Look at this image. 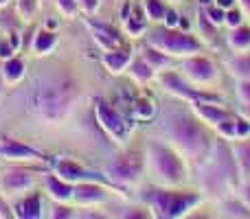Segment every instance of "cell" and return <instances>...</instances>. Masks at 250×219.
<instances>
[{"label":"cell","mask_w":250,"mask_h":219,"mask_svg":"<svg viewBox=\"0 0 250 219\" xmlns=\"http://www.w3.org/2000/svg\"><path fill=\"white\" fill-rule=\"evenodd\" d=\"M77 95V86L73 79H55L42 81L31 92V110L46 120H62L68 114L70 105Z\"/></svg>","instance_id":"1"},{"label":"cell","mask_w":250,"mask_h":219,"mask_svg":"<svg viewBox=\"0 0 250 219\" xmlns=\"http://www.w3.org/2000/svg\"><path fill=\"white\" fill-rule=\"evenodd\" d=\"M167 132L187 154H191L193 158L202 156V151L207 149V136L204 129L198 120H193L191 116L185 114H176L171 120H167Z\"/></svg>","instance_id":"2"},{"label":"cell","mask_w":250,"mask_h":219,"mask_svg":"<svg viewBox=\"0 0 250 219\" xmlns=\"http://www.w3.org/2000/svg\"><path fill=\"white\" fill-rule=\"evenodd\" d=\"M149 164L154 169V173L158 178H163L169 184H178L182 182V176H185V169H182V162L173 151H169L167 147L163 145H149Z\"/></svg>","instance_id":"3"},{"label":"cell","mask_w":250,"mask_h":219,"mask_svg":"<svg viewBox=\"0 0 250 219\" xmlns=\"http://www.w3.org/2000/svg\"><path fill=\"white\" fill-rule=\"evenodd\" d=\"M151 44L156 48H160L163 53H173V55H187V53H195L200 48V42L195 38L169 29L154 31L151 33Z\"/></svg>","instance_id":"4"},{"label":"cell","mask_w":250,"mask_h":219,"mask_svg":"<svg viewBox=\"0 0 250 219\" xmlns=\"http://www.w3.org/2000/svg\"><path fill=\"white\" fill-rule=\"evenodd\" d=\"M198 202L193 193H169V191H156L151 195V204L158 217H180L187 208Z\"/></svg>","instance_id":"5"},{"label":"cell","mask_w":250,"mask_h":219,"mask_svg":"<svg viewBox=\"0 0 250 219\" xmlns=\"http://www.w3.org/2000/svg\"><path fill=\"white\" fill-rule=\"evenodd\" d=\"M108 173L117 182L136 180L138 173H141V156H138V154H123V156H119L114 162H110Z\"/></svg>","instance_id":"6"},{"label":"cell","mask_w":250,"mask_h":219,"mask_svg":"<svg viewBox=\"0 0 250 219\" xmlns=\"http://www.w3.org/2000/svg\"><path fill=\"white\" fill-rule=\"evenodd\" d=\"M97 119H99L101 127H104L108 134H112V136H123L125 134L123 119L117 114V110L110 108L105 101H99V103H97Z\"/></svg>","instance_id":"7"},{"label":"cell","mask_w":250,"mask_h":219,"mask_svg":"<svg viewBox=\"0 0 250 219\" xmlns=\"http://www.w3.org/2000/svg\"><path fill=\"white\" fill-rule=\"evenodd\" d=\"M160 81H163V86L167 88L169 92H173V95H180V97H189V99H215V97H207V95H200V92L191 90L189 86H185V81H182L178 75L173 73H165L160 75Z\"/></svg>","instance_id":"8"},{"label":"cell","mask_w":250,"mask_h":219,"mask_svg":"<svg viewBox=\"0 0 250 219\" xmlns=\"http://www.w3.org/2000/svg\"><path fill=\"white\" fill-rule=\"evenodd\" d=\"M185 70L191 79H195V81H211V79L215 77V68H213V64L208 60H204V57L187 60Z\"/></svg>","instance_id":"9"},{"label":"cell","mask_w":250,"mask_h":219,"mask_svg":"<svg viewBox=\"0 0 250 219\" xmlns=\"http://www.w3.org/2000/svg\"><path fill=\"white\" fill-rule=\"evenodd\" d=\"M57 173H60V178L66 182H77V180H83V178H95L90 171H86V169L79 167V164L73 162V160H62V162H57Z\"/></svg>","instance_id":"10"},{"label":"cell","mask_w":250,"mask_h":219,"mask_svg":"<svg viewBox=\"0 0 250 219\" xmlns=\"http://www.w3.org/2000/svg\"><path fill=\"white\" fill-rule=\"evenodd\" d=\"M0 156H7V158H40V154L35 149L20 145L16 140H4L0 145Z\"/></svg>","instance_id":"11"},{"label":"cell","mask_w":250,"mask_h":219,"mask_svg":"<svg viewBox=\"0 0 250 219\" xmlns=\"http://www.w3.org/2000/svg\"><path fill=\"white\" fill-rule=\"evenodd\" d=\"M90 26L95 29L97 42H101L105 48H117L119 44H121V40H119V33L112 29V26L101 24V22H90Z\"/></svg>","instance_id":"12"},{"label":"cell","mask_w":250,"mask_h":219,"mask_svg":"<svg viewBox=\"0 0 250 219\" xmlns=\"http://www.w3.org/2000/svg\"><path fill=\"white\" fill-rule=\"evenodd\" d=\"M73 198L79 204H90V202H101L105 198V191L97 184H82L73 191Z\"/></svg>","instance_id":"13"},{"label":"cell","mask_w":250,"mask_h":219,"mask_svg":"<svg viewBox=\"0 0 250 219\" xmlns=\"http://www.w3.org/2000/svg\"><path fill=\"white\" fill-rule=\"evenodd\" d=\"M46 186H48V193H51L55 199H68V198H73V186H70V182L62 180V178L48 176L46 178Z\"/></svg>","instance_id":"14"},{"label":"cell","mask_w":250,"mask_h":219,"mask_svg":"<svg viewBox=\"0 0 250 219\" xmlns=\"http://www.w3.org/2000/svg\"><path fill=\"white\" fill-rule=\"evenodd\" d=\"M2 186L7 191H24L31 186V176L29 173H20V171L7 173V176L2 178Z\"/></svg>","instance_id":"15"},{"label":"cell","mask_w":250,"mask_h":219,"mask_svg":"<svg viewBox=\"0 0 250 219\" xmlns=\"http://www.w3.org/2000/svg\"><path fill=\"white\" fill-rule=\"evenodd\" d=\"M195 112H198V114L202 116V119L207 120L208 125H220V123H224V120L230 119V116L226 114L224 110H217V108H213V105H202V103H198V105H195Z\"/></svg>","instance_id":"16"},{"label":"cell","mask_w":250,"mask_h":219,"mask_svg":"<svg viewBox=\"0 0 250 219\" xmlns=\"http://www.w3.org/2000/svg\"><path fill=\"white\" fill-rule=\"evenodd\" d=\"M229 42H230V46L237 48V51H246V48H250V29H246V26L237 29V26H235Z\"/></svg>","instance_id":"17"},{"label":"cell","mask_w":250,"mask_h":219,"mask_svg":"<svg viewBox=\"0 0 250 219\" xmlns=\"http://www.w3.org/2000/svg\"><path fill=\"white\" fill-rule=\"evenodd\" d=\"M104 64L108 66L112 73H119V70H123L125 66L129 64V55L127 53H108V55L104 57Z\"/></svg>","instance_id":"18"},{"label":"cell","mask_w":250,"mask_h":219,"mask_svg":"<svg viewBox=\"0 0 250 219\" xmlns=\"http://www.w3.org/2000/svg\"><path fill=\"white\" fill-rule=\"evenodd\" d=\"M151 73H154V68H151L145 60H136L132 64V77L138 79V81H149Z\"/></svg>","instance_id":"19"},{"label":"cell","mask_w":250,"mask_h":219,"mask_svg":"<svg viewBox=\"0 0 250 219\" xmlns=\"http://www.w3.org/2000/svg\"><path fill=\"white\" fill-rule=\"evenodd\" d=\"M22 70H24V66H22L20 60H7L2 66V75L9 79V81H16V79L22 77Z\"/></svg>","instance_id":"20"},{"label":"cell","mask_w":250,"mask_h":219,"mask_svg":"<svg viewBox=\"0 0 250 219\" xmlns=\"http://www.w3.org/2000/svg\"><path fill=\"white\" fill-rule=\"evenodd\" d=\"M20 215H22V217H29V219L40 217V198H38V195H31L29 199H24Z\"/></svg>","instance_id":"21"},{"label":"cell","mask_w":250,"mask_h":219,"mask_svg":"<svg viewBox=\"0 0 250 219\" xmlns=\"http://www.w3.org/2000/svg\"><path fill=\"white\" fill-rule=\"evenodd\" d=\"M143 60L147 61V64L151 66V68H156V66H167L169 60L163 55V51H154V48H147L145 55H143Z\"/></svg>","instance_id":"22"},{"label":"cell","mask_w":250,"mask_h":219,"mask_svg":"<svg viewBox=\"0 0 250 219\" xmlns=\"http://www.w3.org/2000/svg\"><path fill=\"white\" fill-rule=\"evenodd\" d=\"M230 68H233L235 75L244 79H250V57H237V60L230 61Z\"/></svg>","instance_id":"23"},{"label":"cell","mask_w":250,"mask_h":219,"mask_svg":"<svg viewBox=\"0 0 250 219\" xmlns=\"http://www.w3.org/2000/svg\"><path fill=\"white\" fill-rule=\"evenodd\" d=\"M53 44H55V35L48 33V31H40L38 38H35V51L44 53V51H48Z\"/></svg>","instance_id":"24"},{"label":"cell","mask_w":250,"mask_h":219,"mask_svg":"<svg viewBox=\"0 0 250 219\" xmlns=\"http://www.w3.org/2000/svg\"><path fill=\"white\" fill-rule=\"evenodd\" d=\"M145 9L151 20H163L165 13H167V9L160 4V0H145Z\"/></svg>","instance_id":"25"},{"label":"cell","mask_w":250,"mask_h":219,"mask_svg":"<svg viewBox=\"0 0 250 219\" xmlns=\"http://www.w3.org/2000/svg\"><path fill=\"white\" fill-rule=\"evenodd\" d=\"M134 116H138V119H151L154 116V105L147 99H138L134 103Z\"/></svg>","instance_id":"26"},{"label":"cell","mask_w":250,"mask_h":219,"mask_svg":"<svg viewBox=\"0 0 250 219\" xmlns=\"http://www.w3.org/2000/svg\"><path fill=\"white\" fill-rule=\"evenodd\" d=\"M237 156H239V164H242V169L246 173H250V142H242V145L237 147Z\"/></svg>","instance_id":"27"},{"label":"cell","mask_w":250,"mask_h":219,"mask_svg":"<svg viewBox=\"0 0 250 219\" xmlns=\"http://www.w3.org/2000/svg\"><path fill=\"white\" fill-rule=\"evenodd\" d=\"M207 16H208V20H211L213 24H222V22L226 20V13H224V9H222L220 4H217V7H208Z\"/></svg>","instance_id":"28"},{"label":"cell","mask_w":250,"mask_h":219,"mask_svg":"<svg viewBox=\"0 0 250 219\" xmlns=\"http://www.w3.org/2000/svg\"><path fill=\"white\" fill-rule=\"evenodd\" d=\"M127 31L129 33H134V35H138V33H143V31H145V22L141 20V18H129L127 20Z\"/></svg>","instance_id":"29"},{"label":"cell","mask_w":250,"mask_h":219,"mask_svg":"<svg viewBox=\"0 0 250 219\" xmlns=\"http://www.w3.org/2000/svg\"><path fill=\"white\" fill-rule=\"evenodd\" d=\"M38 9V0H20V13L22 16H33Z\"/></svg>","instance_id":"30"},{"label":"cell","mask_w":250,"mask_h":219,"mask_svg":"<svg viewBox=\"0 0 250 219\" xmlns=\"http://www.w3.org/2000/svg\"><path fill=\"white\" fill-rule=\"evenodd\" d=\"M57 4H60V9L66 13V16H75V11H77L75 0H57Z\"/></svg>","instance_id":"31"},{"label":"cell","mask_w":250,"mask_h":219,"mask_svg":"<svg viewBox=\"0 0 250 219\" xmlns=\"http://www.w3.org/2000/svg\"><path fill=\"white\" fill-rule=\"evenodd\" d=\"M246 134H250L248 120H235V136H246Z\"/></svg>","instance_id":"32"},{"label":"cell","mask_w":250,"mask_h":219,"mask_svg":"<svg viewBox=\"0 0 250 219\" xmlns=\"http://www.w3.org/2000/svg\"><path fill=\"white\" fill-rule=\"evenodd\" d=\"M239 97H242L244 103L250 105V79H246V81L239 86Z\"/></svg>","instance_id":"33"},{"label":"cell","mask_w":250,"mask_h":219,"mask_svg":"<svg viewBox=\"0 0 250 219\" xmlns=\"http://www.w3.org/2000/svg\"><path fill=\"white\" fill-rule=\"evenodd\" d=\"M226 22H229L230 26H239V22H242V13L239 11H229V16H226Z\"/></svg>","instance_id":"34"},{"label":"cell","mask_w":250,"mask_h":219,"mask_svg":"<svg viewBox=\"0 0 250 219\" xmlns=\"http://www.w3.org/2000/svg\"><path fill=\"white\" fill-rule=\"evenodd\" d=\"M165 22H167L169 29H173V26L180 22V20H178V13L176 11H167V13H165Z\"/></svg>","instance_id":"35"},{"label":"cell","mask_w":250,"mask_h":219,"mask_svg":"<svg viewBox=\"0 0 250 219\" xmlns=\"http://www.w3.org/2000/svg\"><path fill=\"white\" fill-rule=\"evenodd\" d=\"M0 24L2 26H16V20H13V16H9V13H0Z\"/></svg>","instance_id":"36"},{"label":"cell","mask_w":250,"mask_h":219,"mask_svg":"<svg viewBox=\"0 0 250 219\" xmlns=\"http://www.w3.org/2000/svg\"><path fill=\"white\" fill-rule=\"evenodd\" d=\"M73 213H70V208H66V206H57L55 208V213H53V217H70Z\"/></svg>","instance_id":"37"},{"label":"cell","mask_w":250,"mask_h":219,"mask_svg":"<svg viewBox=\"0 0 250 219\" xmlns=\"http://www.w3.org/2000/svg\"><path fill=\"white\" fill-rule=\"evenodd\" d=\"M82 4L86 11H95V9L99 7V0H82Z\"/></svg>","instance_id":"38"},{"label":"cell","mask_w":250,"mask_h":219,"mask_svg":"<svg viewBox=\"0 0 250 219\" xmlns=\"http://www.w3.org/2000/svg\"><path fill=\"white\" fill-rule=\"evenodd\" d=\"M0 217H11V213H9V206L0 199Z\"/></svg>","instance_id":"39"},{"label":"cell","mask_w":250,"mask_h":219,"mask_svg":"<svg viewBox=\"0 0 250 219\" xmlns=\"http://www.w3.org/2000/svg\"><path fill=\"white\" fill-rule=\"evenodd\" d=\"M11 51H13L11 46H4V44L0 46V55H2V57H9V55H11Z\"/></svg>","instance_id":"40"},{"label":"cell","mask_w":250,"mask_h":219,"mask_svg":"<svg viewBox=\"0 0 250 219\" xmlns=\"http://www.w3.org/2000/svg\"><path fill=\"white\" fill-rule=\"evenodd\" d=\"M217 4H220L222 9H230L233 7V0H217Z\"/></svg>","instance_id":"41"},{"label":"cell","mask_w":250,"mask_h":219,"mask_svg":"<svg viewBox=\"0 0 250 219\" xmlns=\"http://www.w3.org/2000/svg\"><path fill=\"white\" fill-rule=\"evenodd\" d=\"M244 199H248V202H250V184L244 189Z\"/></svg>","instance_id":"42"},{"label":"cell","mask_w":250,"mask_h":219,"mask_svg":"<svg viewBox=\"0 0 250 219\" xmlns=\"http://www.w3.org/2000/svg\"><path fill=\"white\" fill-rule=\"evenodd\" d=\"M178 24H180L182 29H189V22H187V20H180V22H178Z\"/></svg>","instance_id":"43"},{"label":"cell","mask_w":250,"mask_h":219,"mask_svg":"<svg viewBox=\"0 0 250 219\" xmlns=\"http://www.w3.org/2000/svg\"><path fill=\"white\" fill-rule=\"evenodd\" d=\"M242 2H244V7L246 9H250V0H242Z\"/></svg>","instance_id":"44"},{"label":"cell","mask_w":250,"mask_h":219,"mask_svg":"<svg viewBox=\"0 0 250 219\" xmlns=\"http://www.w3.org/2000/svg\"><path fill=\"white\" fill-rule=\"evenodd\" d=\"M0 88H2V70H0Z\"/></svg>","instance_id":"45"},{"label":"cell","mask_w":250,"mask_h":219,"mask_svg":"<svg viewBox=\"0 0 250 219\" xmlns=\"http://www.w3.org/2000/svg\"><path fill=\"white\" fill-rule=\"evenodd\" d=\"M200 2H202V4H208V0H200Z\"/></svg>","instance_id":"46"},{"label":"cell","mask_w":250,"mask_h":219,"mask_svg":"<svg viewBox=\"0 0 250 219\" xmlns=\"http://www.w3.org/2000/svg\"><path fill=\"white\" fill-rule=\"evenodd\" d=\"M246 112H248V116H250V105H248V108H246Z\"/></svg>","instance_id":"47"},{"label":"cell","mask_w":250,"mask_h":219,"mask_svg":"<svg viewBox=\"0 0 250 219\" xmlns=\"http://www.w3.org/2000/svg\"><path fill=\"white\" fill-rule=\"evenodd\" d=\"M4 2H7V0H0V4H4Z\"/></svg>","instance_id":"48"}]
</instances>
